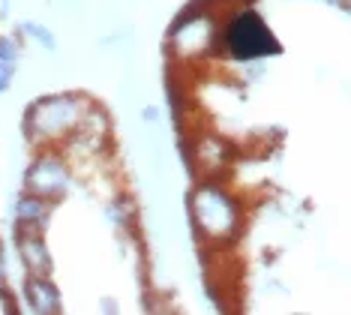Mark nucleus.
<instances>
[{"label": "nucleus", "mask_w": 351, "mask_h": 315, "mask_svg": "<svg viewBox=\"0 0 351 315\" xmlns=\"http://www.w3.org/2000/svg\"><path fill=\"white\" fill-rule=\"evenodd\" d=\"M228 43L234 48L241 58H252V54L261 51V45H267L270 51H276V43L267 36L265 24H258L252 15H246L237 24H231V34H228Z\"/></svg>", "instance_id": "obj_1"}]
</instances>
